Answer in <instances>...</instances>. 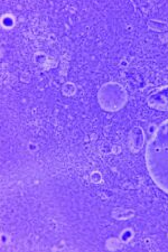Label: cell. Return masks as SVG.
<instances>
[{
  "label": "cell",
  "mask_w": 168,
  "mask_h": 252,
  "mask_svg": "<svg viewBox=\"0 0 168 252\" xmlns=\"http://www.w3.org/2000/svg\"><path fill=\"white\" fill-rule=\"evenodd\" d=\"M148 104L156 110L168 111V85L151 93L148 96Z\"/></svg>",
  "instance_id": "obj_1"
}]
</instances>
